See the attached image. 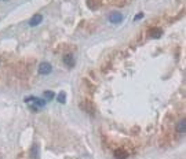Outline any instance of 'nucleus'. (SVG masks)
Here are the masks:
<instances>
[{"label": "nucleus", "instance_id": "1", "mask_svg": "<svg viewBox=\"0 0 186 159\" xmlns=\"http://www.w3.org/2000/svg\"><path fill=\"white\" fill-rule=\"evenodd\" d=\"M51 70H53V67H51V64L47 63V62H43V63H40V66H39V73H40V74H43V76H47V74H50V73H51Z\"/></svg>", "mask_w": 186, "mask_h": 159}, {"label": "nucleus", "instance_id": "2", "mask_svg": "<svg viewBox=\"0 0 186 159\" xmlns=\"http://www.w3.org/2000/svg\"><path fill=\"white\" fill-rule=\"evenodd\" d=\"M109 22L110 23H120V22H123V15H122V14H119V12H113V14H110V17H109Z\"/></svg>", "mask_w": 186, "mask_h": 159}, {"label": "nucleus", "instance_id": "3", "mask_svg": "<svg viewBox=\"0 0 186 159\" xmlns=\"http://www.w3.org/2000/svg\"><path fill=\"white\" fill-rule=\"evenodd\" d=\"M42 21H43V17L40 15V14H36V15H33L31 18V21H29V26H37V25H40Z\"/></svg>", "mask_w": 186, "mask_h": 159}, {"label": "nucleus", "instance_id": "4", "mask_svg": "<svg viewBox=\"0 0 186 159\" xmlns=\"http://www.w3.org/2000/svg\"><path fill=\"white\" fill-rule=\"evenodd\" d=\"M127 156H128V152L123 150V148H119V150L114 151V158L116 159H125Z\"/></svg>", "mask_w": 186, "mask_h": 159}, {"label": "nucleus", "instance_id": "5", "mask_svg": "<svg viewBox=\"0 0 186 159\" xmlns=\"http://www.w3.org/2000/svg\"><path fill=\"white\" fill-rule=\"evenodd\" d=\"M64 63L66 64L68 67H73V66H75V58H73V55H70V53L65 55L64 56Z\"/></svg>", "mask_w": 186, "mask_h": 159}, {"label": "nucleus", "instance_id": "6", "mask_svg": "<svg viewBox=\"0 0 186 159\" xmlns=\"http://www.w3.org/2000/svg\"><path fill=\"white\" fill-rule=\"evenodd\" d=\"M185 132H186V119L183 118L178 124V133L179 134H185Z\"/></svg>", "mask_w": 186, "mask_h": 159}, {"label": "nucleus", "instance_id": "7", "mask_svg": "<svg viewBox=\"0 0 186 159\" xmlns=\"http://www.w3.org/2000/svg\"><path fill=\"white\" fill-rule=\"evenodd\" d=\"M149 34H150L153 38H159L160 36H161V29H156V27H153V29H150Z\"/></svg>", "mask_w": 186, "mask_h": 159}, {"label": "nucleus", "instance_id": "8", "mask_svg": "<svg viewBox=\"0 0 186 159\" xmlns=\"http://www.w3.org/2000/svg\"><path fill=\"white\" fill-rule=\"evenodd\" d=\"M54 92L53 91H44V99H46L47 102H51V100H53L54 99Z\"/></svg>", "mask_w": 186, "mask_h": 159}, {"label": "nucleus", "instance_id": "9", "mask_svg": "<svg viewBox=\"0 0 186 159\" xmlns=\"http://www.w3.org/2000/svg\"><path fill=\"white\" fill-rule=\"evenodd\" d=\"M31 154H32V156H33L34 159L39 158V147H37V145H33V147H32Z\"/></svg>", "mask_w": 186, "mask_h": 159}, {"label": "nucleus", "instance_id": "10", "mask_svg": "<svg viewBox=\"0 0 186 159\" xmlns=\"http://www.w3.org/2000/svg\"><path fill=\"white\" fill-rule=\"evenodd\" d=\"M57 100L59 103H65L66 102V93H65V92H61V93L57 96Z\"/></svg>", "mask_w": 186, "mask_h": 159}, {"label": "nucleus", "instance_id": "11", "mask_svg": "<svg viewBox=\"0 0 186 159\" xmlns=\"http://www.w3.org/2000/svg\"><path fill=\"white\" fill-rule=\"evenodd\" d=\"M141 18H144V14H138V15L134 18V21H138V19H141Z\"/></svg>", "mask_w": 186, "mask_h": 159}, {"label": "nucleus", "instance_id": "12", "mask_svg": "<svg viewBox=\"0 0 186 159\" xmlns=\"http://www.w3.org/2000/svg\"><path fill=\"white\" fill-rule=\"evenodd\" d=\"M1 1H6V0H1Z\"/></svg>", "mask_w": 186, "mask_h": 159}]
</instances>
